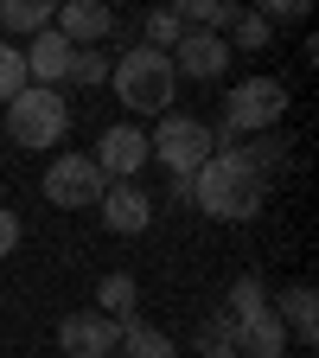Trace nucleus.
Segmentation results:
<instances>
[{"instance_id":"1","label":"nucleus","mask_w":319,"mask_h":358,"mask_svg":"<svg viewBox=\"0 0 319 358\" xmlns=\"http://www.w3.org/2000/svg\"><path fill=\"white\" fill-rule=\"evenodd\" d=\"M262 199H268V186L255 179V166H249L237 148H217V154L192 173V205H198L205 217H217V224H249V217L262 211Z\"/></svg>"},{"instance_id":"2","label":"nucleus","mask_w":319,"mask_h":358,"mask_svg":"<svg viewBox=\"0 0 319 358\" xmlns=\"http://www.w3.org/2000/svg\"><path fill=\"white\" fill-rule=\"evenodd\" d=\"M109 83H115V96L128 103V115H172V58L154 52V45H128V52L109 64Z\"/></svg>"},{"instance_id":"3","label":"nucleus","mask_w":319,"mask_h":358,"mask_svg":"<svg viewBox=\"0 0 319 358\" xmlns=\"http://www.w3.org/2000/svg\"><path fill=\"white\" fill-rule=\"evenodd\" d=\"M281 115H288V83L281 77H243V83H230L223 128H211V134H217V148H237V141H249V134L281 128Z\"/></svg>"},{"instance_id":"4","label":"nucleus","mask_w":319,"mask_h":358,"mask_svg":"<svg viewBox=\"0 0 319 358\" xmlns=\"http://www.w3.org/2000/svg\"><path fill=\"white\" fill-rule=\"evenodd\" d=\"M64 128H71V103L58 96V90L26 83L20 96L7 103V141H13V148H26V154L58 148V141H64Z\"/></svg>"},{"instance_id":"5","label":"nucleus","mask_w":319,"mask_h":358,"mask_svg":"<svg viewBox=\"0 0 319 358\" xmlns=\"http://www.w3.org/2000/svg\"><path fill=\"white\" fill-rule=\"evenodd\" d=\"M147 154L172 173V179H192L211 154H217V134L198 115H160V128L147 134Z\"/></svg>"},{"instance_id":"6","label":"nucleus","mask_w":319,"mask_h":358,"mask_svg":"<svg viewBox=\"0 0 319 358\" xmlns=\"http://www.w3.org/2000/svg\"><path fill=\"white\" fill-rule=\"evenodd\" d=\"M103 192H109V179L96 173L89 154H58L52 166H45V199H52L58 211H96Z\"/></svg>"},{"instance_id":"7","label":"nucleus","mask_w":319,"mask_h":358,"mask_svg":"<svg viewBox=\"0 0 319 358\" xmlns=\"http://www.w3.org/2000/svg\"><path fill=\"white\" fill-rule=\"evenodd\" d=\"M96 173L109 179V186H128L134 173H141L154 154H147V128H134V122H109L103 134H96Z\"/></svg>"},{"instance_id":"8","label":"nucleus","mask_w":319,"mask_h":358,"mask_svg":"<svg viewBox=\"0 0 319 358\" xmlns=\"http://www.w3.org/2000/svg\"><path fill=\"white\" fill-rule=\"evenodd\" d=\"M166 58H172V77L217 83L223 71H230V45H223V32H179V45Z\"/></svg>"},{"instance_id":"9","label":"nucleus","mask_w":319,"mask_h":358,"mask_svg":"<svg viewBox=\"0 0 319 358\" xmlns=\"http://www.w3.org/2000/svg\"><path fill=\"white\" fill-rule=\"evenodd\" d=\"M115 339H121V327L103 320L96 307L64 313V320H58V345H64V358H115Z\"/></svg>"},{"instance_id":"10","label":"nucleus","mask_w":319,"mask_h":358,"mask_svg":"<svg viewBox=\"0 0 319 358\" xmlns=\"http://www.w3.org/2000/svg\"><path fill=\"white\" fill-rule=\"evenodd\" d=\"M52 32H58L64 45H77V52H89L96 38L115 32V13L103 7V0H64V7L52 13Z\"/></svg>"},{"instance_id":"11","label":"nucleus","mask_w":319,"mask_h":358,"mask_svg":"<svg viewBox=\"0 0 319 358\" xmlns=\"http://www.w3.org/2000/svg\"><path fill=\"white\" fill-rule=\"evenodd\" d=\"M96 217L109 224L115 237H141L147 224H154V199L141 192V179H128V186H109L103 192V205H96Z\"/></svg>"},{"instance_id":"12","label":"nucleus","mask_w":319,"mask_h":358,"mask_svg":"<svg viewBox=\"0 0 319 358\" xmlns=\"http://www.w3.org/2000/svg\"><path fill=\"white\" fill-rule=\"evenodd\" d=\"M223 345H230L237 358H288V333H281V320L268 307L249 313V320H230V339Z\"/></svg>"},{"instance_id":"13","label":"nucleus","mask_w":319,"mask_h":358,"mask_svg":"<svg viewBox=\"0 0 319 358\" xmlns=\"http://www.w3.org/2000/svg\"><path fill=\"white\" fill-rule=\"evenodd\" d=\"M20 52H26V83H38V90H58V83L71 77V52H77V45H64L52 26H45L38 38H26V45H20Z\"/></svg>"},{"instance_id":"14","label":"nucleus","mask_w":319,"mask_h":358,"mask_svg":"<svg viewBox=\"0 0 319 358\" xmlns=\"http://www.w3.org/2000/svg\"><path fill=\"white\" fill-rule=\"evenodd\" d=\"M268 313H275V320H281V333H288V345L300 339V345H313L319 339V294L306 288V282H294V288H281V301L275 307H268Z\"/></svg>"},{"instance_id":"15","label":"nucleus","mask_w":319,"mask_h":358,"mask_svg":"<svg viewBox=\"0 0 319 358\" xmlns=\"http://www.w3.org/2000/svg\"><path fill=\"white\" fill-rule=\"evenodd\" d=\"M134 307H141V282H134L128 268H109V275L96 282V313H103V320H115V327H128Z\"/></svg>"},{"instance_id":"16","label":"nucleus","mask_w":319,"mask_h":358,"mask_svg":"<svg viewBox=\"0 0 319 358\" xmlns=\"http://www.w3.org/2000/svg\"><path fill=\"white\" fill-rule=\"evenodd\" d=\"M179 26L186 32H230V20L243 13V7H230V0H179Z\"/></svg>"},{"instance_id":"17","label":"nucleus","mask_w":319,"mask_h":358,"mask_svg":"<svg viewBox=\"0 0 319 358\" xmlns=\"http://www.w3.org/2000/svg\"><path fill=\"white\" fill-rule=\"evenodd\" d=\"M115 352H121V358H179V345H172L160 327H147V320H128L121 339H115Z\"/></svg>"},{"instance_id":"18","label":"nucleus","mask_w":319,"mask_h":358,"mask_svg":"<svg viewBox=\"0 0 319 358\" xmlns=\"http://www.w3.org/2000/svg\"><path fill=\"white\" fill-rule=\"evenodd\" d=\"M52 13H58V7H45V0H0V26H7L13 38H20V32L38 38L45 26H52Z\"/></svg>"},{"instance_id":"19","label":"nucleus","mask_w":319,"mask_h":358,"mask_svg":"<svg viewBox=\"0 0 319 358\" xmlns=\"http://www.w3.org/2000/svg\"><path fill=\"white\" fill-rule=\"evenodd\" d=\"M237 154H243V160L255 166V179H262V186H268V179H275L281 166H288V141H275V134H255L249 148L237 141Z\"/></svg>"},{"instance_id":"20","label":"nucleus","mask_w":319,"mask_h":358,"mask_svg":"<svg viewBox=\"0 0 319 358\" xmlns=\"http://www.w3.org/2000/svg\"><path fill=\"white\" fill-rule=\"evenodd\" d=\"M262 307H268L262 275H237V282H230V294H223V320H249V313H262Z\"/></svg>"},{"instance_id":"21","label":"nucleus","mask_w":319,"mask_h":358,"mask_svg":"<svg viewBox=\"0 0 319 358\" xmlns=\"http://www.w3.org/2000/svg\"><path fill=\"white\" fill-rule=\"evenodd\" d=\"M20 90H26V52L13 38H0V103H13Z\"/></svg>"},{"instance_id":"22","label":"nucleus","mask_w":319,"mask_h":358,"mask_svg":"<svg viewBox=\"0 0 319 358\" xmlns=\"http://www.w3.org/2000/svg\"><path fill=\"white\" fill-rule=\"evenodd\" d=\"M223 45H230V52H262V45H268L262 13H237V20H230V32H223Z\"/></svg>"},{"instance_id":"23","label":"nucleus","mask_w":319,"mask_h":358,"mask_svg":"<svg viewBox=\"0 0 319 358\" xmlns=\"http://www.w3.org/2000/svg\"><path fill=\"white\" fill-rule=\"evenodd\" d=\"M141 32H147V45H154V52H172L186 26H179V13H172V7H154V13L141 20Z\"/></svg>"},{"instance_id":"24","label":"nucleus","mask_w":319,"mask_h":358,"mask_svg":"<svg viewBox=\"0 0 319 358\" xmlns=\"http://www.w3.org/2000/svg\"><path fill=\"white\" fill-rule=\"evenodd\" d=\"M109 52H71V83H83V90H96V83H109Z\"/></svg>"},{"instance_id":"25","label":"nucleus","mask_w":319,"mask_h":358,"mask_svg":"<svg viewBox=\"0 0 319 358\" xmlns=\"http://www.w3.org/2000/svg\"><path fill=\"white\" fill-rule=\"evenodd\" d=\"M255 13H262L268 32H275V26H288V20H306V0H262Z\"/></svg>"},{"instance_id":"26","label":"nucleus","mask_w":319,"mask_h":358,"mask_svg":"<svg viewBox=\"0 0 319 358\" xmlns=\"http://www.w3.org/2000/svg\"><path fill=\"white\" fill-rule=\"evenodd\" d=\"M20 250V211H7V205H0V262H7Z\"/></svg>"},{"instance_id":"27","label":"nucleus","mask_w":319,"mask_h":358,"mask_svg":"<svg viewBox=\"0 0 319 358\" xmlns=\"http://www.w3.org/2000/svg\"><path fill=\"white\" fill-rule=\"evenodd\" d=\"M198 358H237V352H230V345H211V352H198Z\"/></svg>"}]
</instances>
